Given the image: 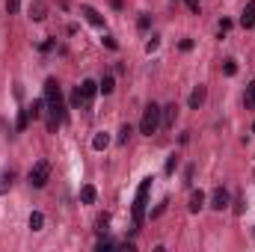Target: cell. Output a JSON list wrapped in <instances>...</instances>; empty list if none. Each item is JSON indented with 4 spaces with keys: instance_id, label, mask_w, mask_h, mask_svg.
Segmentation results:
<instances>
[{
    "instance_id": "obj_19",
    "label": "cell",
    "mask_w": 255,
    "mask_h": 252,
    "mask_svg": "<svg viewBox=\"0 0 255 252\" xmlns=\"http://www.w3.org/2000/svg\"><path fill=\"white\" fill-rule=\"evenodd\" d=\"M98 89H101V92H104V95H110V92H113V89H116V80H113V77H110V74H107V77H104V80H101V83H98Z\"/></svg>"
},
{
    "instance_id": "obj_9",
    "label": "cell",
    "mask_w": 255,
    "mask_h": 252,
    "mask_svg": "<svg viewBox=\"0 0 255 252\" xmlns=\"http://www.w3.org/2000/svg\"><path fill=\"white\" fill-rule=\"evenodd\" d=\"M30 18H33V21H45V18H48L45 0H33V3H30Z\"/></svg>"
},
{
    "instance_id": "obj_16",
    "label": "cell",
    "mask_w": 255,
    "mask_h": 252,
    "mask_svg": "<svg viewBox=\"0 0 255 252\" xmlns=\"http://www.w3.org/2000/svg\"><path fill=\"white\" fill-rule=\"evenodd\" d=\"M107 145H110V136H107L104 130H101V133H95V139H92V148H95V151H104Z\"/></svg>"
},
{
    "instance_id": "obj_20",
    "label": "cell",
    "mask_w": 255,
    "mask_h": 252,
    "mask_svg": "<svg viewBox=\"0 0 255 252\" xmlns=\"http://www.w3.org/2000/svg\"><path fill=\"white\" fill-rule=\"evenodd\" d=\"M244 104H247L250 110L255 107V80L250 83V86H247V95H244Z\"/></svg>"
},
{
    "instance_id": "obj_10",
    "label": "cell",
    "mask_w": 255,
    "mask_h": 252,
    "mask_svg": "<svg viewBox=\"0 0 255 252\" xmlns=\"http://www.w3.org/2000/svg\"><path fill=\"white\" fill-rule=\"evenodd\" d=\"M205 98H208V89H205V86H196V89L190 92V101H187L190 110H199V107L205 104Z\"/></svg>"
},
{
    "instance_id": "obj_30",
    "label": "cell",
    "mask_w": 255,
    "mask_h": 252,
    "mask_svg": "<svg viewBox=\"0 0 255 252\" xmlns=\"http://www.w3.org/2000/svg\"><path fill=\"white\" fill-rule=\"evenodd\" d=\"M175 166H178V157L172 154V157L166 160V175H172V172H175Z\"/></svg>"
},
{
    "instance_id": "obj_14",
    "label": "cell",
    "mask_w": 255,
    "mask_h": 252,
    "mask_svg": "<svg viewBox=\"0 0 255 252\" xmlns=\"http://www.w3.org/2000/svg\"><path fill=\"white\" fill-rule=\"evenodd\" d=\"M12 181H15V172L12 169H3L0 172V193H6V190L12 187Z\"/></svg>"
},
{
    "instance_id": "obj_24",
    "label": "cell",
    "mask_w": 255,
    "mask_h": 252,
    "mask_svg": "<svg viewBox=\"0 0 255 252\" xmlns=\"http://www.w3.org/2000/svg\"><path fill=\"white\" fill-rule=\"evenodd\" d=\"M130 133H133V127H130V125H122V127H119V142H122V145L130 139Z\"/></svg>"
},
{
    "instance_id": "obj_21",
    "label": "cell",
    "mask_w": 255,
    "mask_h": 252,
    "mask_svg": "<svg viewBox=\"0 0 255 252\" xmlns=\"http://www.w3.org/2000/svg\"><path fill=\"white\" fill-rule=\"evenodd\" d=\"M116 247H119V244H116V241H107V238H101V241H98V244H95V250H98V252L116 250Z\"/></svg>"
},
{
    "instance_id": "obj_23",
    "label": "cell",
    "mask_w": 255,
    "mask_h": 252,
    "mask_svg": "<svg viewBox=\"0 0 255 252\" xmlns=\"http://www.w3.org/2000/svg\"><path fill=\"white\" fill-rule=\"evenodd\" d=\"M27 125H30V110H21L18 113V130H27Z\"/></svg>"
},
{
    "instance_id": "obj_5",
    "label": "cell",
    "mask_w": 255,
    "mask_h": 252,
    "mask_svg": "<svg viewBox=\"0 0 255 252\" xmlns=\"http://www.w3.org/2000/svg\"><path fill=\"white\" fill-rule=\"evenodd\" d=\"M211 208H214V211H226V208H229V190H223V187L214 190V193H211Z\"/></svg>"
},
{
    "instance_id": "obj_3",
    "label": "cell",
    "mask_w": 255,
    "mask_h": 252,
    "mask_svg": "<svg viewBox=\"0 0 255 252\" xmlns=\"http://www.w3.org/2000/svg\"><path fill=\"white\" fill-rule=\"evenodd\" d=\"M157 127H160V107L151 101V104H145V110H142V119H139V133L151 136V133H157Z\"/></svg>"
},
{
    "instance_id": "obj_25",
    "label": "cell",
    "mask_w": 255,
    "mask_h": 252,
    "mask_svg": "<svg viewBox=\"0 0 255 252\" xmlns=\"http://www.w3.org/2000/svg\"><path fill=\"white\" fill-rule=\"evenodd\" d=\"M223 71H226L229 77H232V74H238V63H235V60H226V63H223Z\"/></svg>"
},
{
    "instance_id": "obj_26",
    "label": "cell",
    "mask_w": 255,
    "mask_h": 252,
    "mask_svg": "<svg viewBox=\"0 0 255 252\" xmlns=\"http://www.w3.org/2000/svg\"><path fill=\"white\" fill-rule=\"evenodd\" d=\"M157 48H160V39H157V36H151V39H148V45H145V51H148V54H154Z\"/></svg>"
},
{
    "instance_id": "obj_18",
    "label": "cell",
    "mask_w": 255,
    "mask_h": 252,
    "mask_svg": "<svg viewBox=\"0 0 255 252\" xmlns=\"http://www.w3.org/2000/svg\"><path fill=\"white\" fill-rule=\"evenodd\" d=\"M71 107H74V110H80V107H89V104H86V98H83V92H80V86L71 92Z\"/></svg>"
},
{
    "instance_id": "obj_4",
    "label": "cell",
    "mask_w": 255,
    "mask_h": 252,
    "mask_svg": "<svg viewBox=\"0 0 255 252\" xmlns=\"http://www.w3.org/2000/svg\"><path fill=\"white\" fill-rule=\"evenodd\" d=\"M48 178H51V163H48V160L33 163V169H30V187L42 190L45 184H48Z\"/></svg>"
},
{
    "instance_id": "obj_7",
    "label": "cell",
    "mask_w": 255,
    "mask_h": 252,
    "mask_svg": "<svg viewBox=\"0 0 255 252\" xmlns=\"http://www.w3.org/2000/svg\"><path fill=\"white\" fill-rule=\"evenodd\" d=\"M175 119H178V107H175V104L160 107V125H163V127H172V125H175Z\"/></svg>"
},
{
    "instance_id": "obj_28",
    "label": "cell",
    "mask_w": 255,
    "mask_h": 252,
    "mask_svg": "<svg viewBox=\"0 0 255 252\" xmlns=\"http://www.w3.org/2000/svg\"><path fill=\"white\" fill-rule=\"evenodd\" d=\"M18 9H21V0H6V12L9 15H15Z\"/></svg>"
},
{
    "instance_id": "obj_27",
    "label": "cell",
    "mask_w": 255,
    "mask_h": 252,
    "mask_svg": "<svg viewBox=\"0 0 255 252\" xmlns=\"http://www.w3.org/2000/svg\"><path fill=\"white\" fill-rule=\"evenodd\" d=\"M166 205H169V202L163 199V202H160V205H157V208L151 211V220H157V217H163V211H166Z\"/></svg>"
},
{
    "instance_id": "obj_12",
    "label": "cell",
    "mask_w": 255,
    "mask_h": 252,
    "mask_svg": "<svg viewBox=\"0 0 255 252\" xmlns=\"http://www.w3.org/2000/svg\"><path fill=\"white\" fill-rule=\"evenodd\" d=\"M80 92H83V98H86V104H89L92 95L98 92V83H95V80H83V83H80Z\"/></svg>"
},
{
    "instance_id": "obj_17",
    "label": "cell",
    "mask_w": 255,
    "mask_h": 252,
    "mask_svg": "<svg viewBox=\"0 0 255 252\" xmlns=\"http://www.w3.org/2000/svg\"><path fill=\"white\" fill-rule=\"evenodd\" d=\"M27 226H30L33 232H42V226H45V217H42L39 211H33V214H30V220H27Z\"/></svg>"
},
{
    "instance_id": "obj_1",
    "label": "cell",
    "mask_w": 255,
    "mask_h": 252,
    "mask_svg": "<svg viewBox=\"0 0 255 252\" xmlns=\"http://www.w3.org/2000/svg\"><path fill=\"white\" fill-rule=\"evenodd\" d=\"M45 101H48V113L57 116L60 122H65V101H63V92H60V83L54 77L45 80Z\"/></svg>"
},
{
    "instance_id": "obj_22",
    "label": "cell",
    "mask_w": 255,
    "mask_h": 252,
    "mask_svg": "<svg viewBox=\"0 0 255 252\" xmlns=\"http://www.w3.org/2000/svg\"><path fill=\"white\" fill-rule=\"evenodd\" d=\"M107 226H110V214H98L95 229H98V232H107Z\"/></svg>"
},
{
    "instance_id": "obj_31",
    "label": "cell",
    "mask_w": 255,
    "mask_h": 252,
    "mask_svg": "<svg viewBox=\"0 0 255 252\" xmlns=\"http://www.w3.org/2000/svg\"><path fill=\"white\" fill-rule=\"evenodd\" d=\"M136 24H139V30H148V27H151V18H148V15H139Z\"/></svg>"
},
{
    "instance_id": "obj_11",
    "label": "cell",
    "mask_w": 255,
    "mask_h": 252,
    "mask_svg": "<svg viewBox=\"0 0 255 252\" xmlns=\"http://www.w3.org/2000/svg\"><path fill=\"white\" fill-rule=\"evenodd\" d=\"M202 208H205V193H202V190H193V193H190V205H187V211H190V214H199Z\"/></svg>"
},
{
    "instance_id": "obj_2",
    "label": "cell",
    "mask_w": 255,
    "mask_h": 252,
    "mask_svg": "<svg viewBox=\"0 0 255 252\" xmlns=\"http://www.w3.org/2000/svg\"><path fill=\"white\" fill-rule=\"evenodd\" d=\"M148 190H151V178H142V184L136 190V199H133V229L136 232L142 226V217H145V205H148Z\"/></svg>"
},
{
    "instance_id": "obj_13",
    "label": "cell",
    "mask_w": 255,
    "mask_h": 252,
    "mask_svg": "<svg viewBox=\"0 0 255 252\" xmlns=\"http://www.w3.org/2000/svg\"><path fill=\"white\" fill-rule=\"evenodd\" d=\"M45 107H48V101H45V98H36V101L27 107V110H30V119H39V116L45 113Z\"/></svg>"
},
{
    "instance_id": "obj_8",
    "label": "cell",
    "mask_w": 255,
    "mask_h": 252,
    "mask_svg": "<svg viewBox=\"0 0 255 252\" xmlns=\"http://www.w3.org/2000/svg\"><path fill=\"white\" fill-rule=\"evenodd\" d=\"M241 27H244V30H253V27H255V0H250V3L244 6V15H241Z\"/></svg>"
},
{
    "instance_id": "obj_33",
    "label": "cell",
    "mask_w": 255,
    "mask_h": 252,
    "mask_svg": "<svg viewBox=\"0 0 255 252\" xmlns=\"http://www.w3.org/2000/svg\"><path fill=\"white\" fill-rule=\"evenodd\" d=\"M226 30H232V21H229V18L220 21V33H226Z\"/></svg>"
},
{
    "instance_id": "obj_32",
    "label": "cell",
    "mask_w": 255,
    "mask_h": 252,
    "mask_svg": "<svg viewBox=\"0 0 255 252\" xmlns=\"http://www.w3.org/2000/svg\"><path fill=\"white\" fill-rule=\"evenodd\" d=\"M101 42H104V45H107V48H110V51H116V48H119V45H116V39H113V36H104V39H101Z\"/></svg>"
},
{
    "instance_id": "obj_6",
    "label": "cell",
    "mask_w": 255,
    "mask_h": 252,
    "mask_svg": "<svg viewBox=\"0 0 255 252\" xmlns=\"http://www.w3.org/2000/svg\"><path fill=\"white\" fill-rule=\"evenodd\" d=\"M80 15H83L92 27H104V15H101L95 6H80Z\"/></svg>"
},
{
    "instance_id": "obj_29",
    "label": "cell",
    "mask_w": 255,
    "mask_h": 252,
    "mask_svg": "<svg viewBox=\"0 0 255 252\" xmlns=\"http://www.w3.org/2000/svg\"><path fill=\"white\" fill-rule=\"evenodd\" d=\"M187 3V9H190L193 15H199V9H202V0H184Z\"/></svg>"
},
{
    "instance_id": "obj_34",
    "label": "cell",
    "mask_w": 255,
    "mask_h": 252,
    "mask_svg": "<svg viewBox=\"0 0 255 252\" xmlns=\"http://www.w3.org/2000/svg\"><path fill=\"white\" fill-rule=\"evenodd\" d=\"M178 48H181V51H190L193 42H190V39H181V42H178Z\"/></svg>"
},
{
    "instance_id": "obj_15",
    "label": "cell",
    "mask_w": 255,
    "mask_h": 252,
    "mask_svg": "<svg viewBox=\"0 0 255 252\" xmlns=\"http://www.w3.org/2000/svg\"><path fill=\"white\" fill-rule=\"evenodd\" d=\"M95 196H98V190L92 187V184H86V187L80 190V202H83V205H92V202H95Z\"/></svg>"
}]
</instances>
